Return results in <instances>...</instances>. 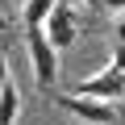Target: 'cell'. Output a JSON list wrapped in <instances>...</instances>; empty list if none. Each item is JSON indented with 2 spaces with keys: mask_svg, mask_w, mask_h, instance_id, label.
<instances>
[{
  "mask_svg": "<svg viewBox=\"0 0 125 125\" xmlns=\"http://www.w3.org/2000/svg\"><path fill=\"white\" fill-rule=\"evenodd\" d=\"M42 33H46V42L62 54V50H71L75 42H79V33H83V17L75 13V9H67V4H62V0H58V4L50 9V17L38 25Z\"/></svg>",
  "mask_w": 125,
  "mask_h": 125,
  "instance_id": "2",
  "label": "cell"
},
{
  "mask_svg": "<svg viewBox=\"0 0 125 125\" xmlns=\"http://www.w3.org/2000/svg\"><path fill=\"white\" fill-rule=\"evenodd\" d=\"M4 83H9V58L0 54V92H4Z\"/></svg>",
  "mask_w": 125,
  "mask_h": 125,
  "instance_id": "9",
  "label": "cell"
},
{
  "mask_svg": "<svg viewBox=\"0 0 125 125\" xmlns=\"http://www.w3.org/2000/svg\"><path fill=\"white\" fill-rule=\"evenodd\" d=\"M117 42H125V13L117 17Z\"/></svg>",
  "mask_w": 125,
  "mask_h": 125,
  "instance_id": "10",
  "label": "cell"
},
{
  "mask_svg": "<svg viewBox=\"0 0 125 125\" xmlns=\"http://www.w3.org/2000/svg\"><path fill=\"white\" fill-rule=\"evenodd\" d=\"M4 29H9V17H4V13H0V33H4Z\"/></svg>",
  "mask_w": 125,
  "mask_h": 125,
  "instance_id": "11",
  "label": "cell"
},
{
  "mask_svg": "<svg viewBox=\"0 0 125 125\" xmlns=\"http://www.w3.org/2000/svg\"><path fill=\"white\" fill-rule=\"evenodd\" d=\"M83 4H88V9H100V0H83Z\"/></svg>",
  "mask_w": 125,
  "mask_h": 125,
  "instance_id": "12",
  "label": "cell"
},
{
  "mask_svg": "<svg viewBox=\"0 0 125 125\" xmlns=\"http://www.w3.org/2000/svg\"><path fill=\"white\" fill-rule=\"evenodd\" d=\"M9 4H13V0H0V9H9Z\"/></svg>",
  "mask_w": 125,
  "mask_h": 125,
  "instance_id": "13",
  "label": "cell"
},
{
  "mask_svg": "<svg viewBox=\"0 0 125 125\" xmlns=\"http://www.w3.org/2000/svg\"><path fill=\"white\" fill-rule=\"evenodd\" d=\"M75 96H88V100H104V104H117V100H125V71L117 67V62H108V67H100L96 75L79 79Z\"/></svg>",
  "mask_w": 125,
  "mask_h": 125,
  "instance_id": "3",
  "label": "cell"
},
{
  "mask_svg": "<svg viewBox=\"0 0 125 125\" xmlns=\"http://www.w3.org/2000/svg\"><path fill=\"white\" fill-rule=\"evenodd\" d=\"M58 4V0H25V9H21V21H25V29H33V25H42L46 17H50V9Z\"/></svg>",
  "mask_w": 125,
  "mask_h": 125,
  "instance_id": "6",
  "label": "cell"
},
{
  "mask_svg": "<svg viewBox=\"0 0 125 125\" xmlns=\"http://www.w3.org/2000/svg\"><path fill=\"white\" fill-rule=\"evenodd\" d=\"M25 54H29V71H33L38 88H42V92H54L58 79H62V58H58V50L46 42V33H42L38 25L25 29Z\"/></svg>",
  "mask_w": 125,
  "mask_h": 125,
  "instance_id": "1",
  "label": "cell"
},
{
  "mask_svg": "<svg viewBox=\"0 0 125 125\" xmlns=\"http://www.w3.org/2000/svg\"><path fill=\"white\" fill-rule=\"evenodd\" d=\"M58 100V108H67V113H75L79 121H92V125H117V113H113V104H104V100H88V96H67V92H58L54 96Z\"/></svg>",
  "mask_w": 125,
  "mask_h": 125,
  "instance_id": "4",
  "label": "cell"
},
{
  "mask_svg": "<svg viewBox=\"0 0 125 125\" xmlns=\"http://www.w3.org/2000/svg\"><path fill=\"white\" fill-rule=\"evenodd\" d=\"M100 9L113 13V17H121V13H125V0H100Z\"/></svg>",
  "mask_w": 125,
  "mask_h": 125,
  "instance_id": "7",
  "label": "cell"
},
{
  "mask_svg": "<svg viewBox=\"0 0 125 125\" xmlns=\"http://www.w3.org/2000/svg\"><path fill=\"white\" fill-rule=\"evenodd\" d=\"M21 113H25V108H21V92H17V83L9 79L4 92H0V125H17Z\"/></svg>",
  "mask_w": 125,
  "mask_h": 125,
  "instance_id": "5",
  "label": "cell"
},
{
  "mask_svg": "<svg viewBox=\"0 0 125 125\" xmlns=\"http://www.w3.org/2000/svg\"><path fill=\"white\" fill-rule=\"evenodd\" d=\"M113 62H117V67L125 71V42H117V50H113Z\"/></svg>",
  "mask_w": 125,
  "mask_h": 125,
  "instance_id": "8",
  "label": "cell"
}]
</instances>
